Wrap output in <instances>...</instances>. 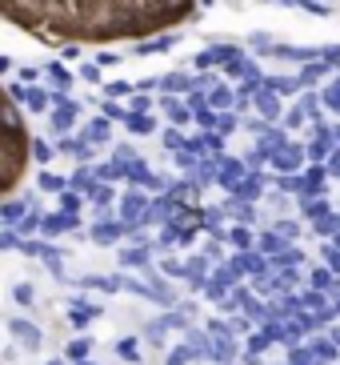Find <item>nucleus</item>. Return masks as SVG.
<instances>
[{
    "mask_svg": "<svg viewBox=\"0 0 340 365\" xmlns=\"http://www.w3.org/2000/svg\"><path fill=\"white\" fill-rule=\"evenodd\" d=\"M213 0H0V21L41 44L149 41L192 21Z\"/></svg>",
    "mask_w": 340,
    "mask_h": 365,
    "instance_id": "nucleus-1",
    "label": "nucleus"
},
{
    "mask_svg": "<svg viewBox=\"0 0 340 365\" xmlns=\"http://www.w3.org/2000/svg\"><path fill=\"white\" fill-rule=\"evenodd\" d=\"M32 165V133L21 101L0 85V197H9L24 181Z\"/></svg>",
    "mask_w": 340,
    "mask_h": 365,
    "instance_id": "nucleus-2",
    "label": "nucleus"
},
{
    "mask_svg": "<svg viewBox=\"0 0 340 365\" xmlns=\"http://www.w3.org/2000/svg\"><path fill=\"white\" fill-rule=\"evenodd\" d=\"M9 93H12L16 101H21V108H28V113H48V105H53V88H36V85H12Z\"/></svg>",
    "mask_w": 340,
    "mask_h": 365,
    "instance_id": "nucleus-3",
    "label": "nucleus"
},
{
    "mask_svg": "<svg viewBox=\"0 0 340 365\" xmlns=\"http://www.w3.org/2000/svg\"><path fill=\"white\" fill-rule=\"evenodd\" d=\"M236 56H245V48H236V44H216V48H204V53L196 56V65L201 68H224L228 61H236Z\"/></svg>",
    "mask_w": 340,
    "mask_h": 365,
    "instance_id": "nucleus-4",
    "label": "nucleus"
},
{
    "mask_svg": "<svg viewBox=\"0 0 340 365\" xmlns=\"http://www.w3.org/2000/svg\"><path fill=\"white\" fill-rule=\"evenodd\" d=\"M309 157V149H300V145H280V149H272V165H277L280 173H292V169H300V161Z\"/></svg>",
    "mask_w": 340,
    "mask_h": 365,
    "instance_id": "nucleus-5",
    "label": "nucleus"
},
{
    "mask_svg": "<svg viewBox=\"0 0 340 365\" xmlns=\"http://www.w3.org/2000/svg\"><path fill=\"white\" fill-rule=\"evenodd\" d=\"M253 105L260 108V117H265V120H277L280 113H285V105H280V97H277V93H272L268 85H265V88H260V93L253 97Z\"/></svg>",
    "mask_w": 340,
    "mask_h": 365,
    "instance_id": "nucleus-6",
    "label": "nucleus"
},
{
    "mask_svg": "<svg viewBox=\"0 0 340 365\" xmlns=\"http://www.w3.org/2000/svg\"><path fill=\"white\" fill-rule=\"evenodd\" d=\"M324 76H332V65H329V61H309V65L297 73V81H300V88H312V85H320Z\"/></svg>",
    "mask_w": 340,
    "mask_h": 365,
    "instance_id": "nucleus-7",
    "label": "nucleus"
},
{
    "mask_svg": "<svg viewBox=\"0 0 340 365\" xmlns=\"http://www.w3.org/2000/svg\"><path fill=\"white\" fill-rule=\"evenodd\" d=\"M156 105L164 108V113H169L172 125H188V120H192V108H188V105H181V97H169V93H164V97H156Z\"/></svg>",
    "mask_w": 340,
    "mask_h": 365,
    "instance_id": "nucleus-8",
    "label": "nucleus"
},
{
    "mask_svg": "<svg viewBox=\"0 0 340 365\" xmlns=\"http://www.w3.org/2000/svg\"><path fill=\"white\" fill-rule=\"evenodd\" d=\"M12 337H16L24 349H41V329H36L32 322H24V317H16V322H12Z\"/></svg>",
    "mask_w": 340,
    "mask_h": 365,
    "instance_id": "nucleus-9",
    "label": "nucleus"
},
{
    "mask_svg": "<svg viewBox=\"0 0 340 365\" xmlns=\"http://www.w3.org/2000/svg\"><path fill=\"white\" fill-rule=\"evenodd\" d=\"M208 105H213L216 113H224L228 105H236V88H228L224 81H213V88H208Z\"/></svg>",
    "mask_w": 340,
    "mask_h": 365,
    "instance_id": "nucleus-10",
    "label": "nucleus"
},
{
    "mask_svg": "<svg viewBox=\"0 0 340 365\" xmlns=\"http://www.w3.org/2000/svg\"><path fill=\"white\" fill-rule=\"evenodd\" d=\"M128 133H132V137H149V133H156V117H152V113H128Z\"/></svg>",
    "mask_w": 340,
    "mask_h": 365,
    "instance_id": "nucleus-11",
    "label": "nucleus"
},
{
    "mask_svg": "<svg viewBox=\"0 0 340 365\" xmlns=\"http://www.w3.org/2000/svg\"><path fill=\"white\" fill-rule=\"evenodd\" d=\"M329 149H332L329 129H324V125H317V133H312V145H309V161H324V157H329Z\"/></svg>",
    "mask_w": 340,
    "mask_h": 365,
    "instance_id": "nucleus-12",
    "label": "nucleus"
},
{
    "mask_svg": "<svg viewBox=\"0 0 340 365\" xmlns=\"http://www.w3.org/2000/svg\"><path fill=\"white\" fill-rule=\"evenodd\" d=\"M44 76H48V85H53L56 93H68V88H73V73H68L60 61H53V65L44 68Z\"/></svg>",
    "mask_w": 340,
    "mask_h": 365,
    "instance_id": "nucleus-13",
    "label": "nucleus"
},
{
    "mask_svg": "<svg viewBox=\"0 0 340 365\" xmlns=\"http://www.w3.org/2000/svg\"><path fill=\"white\" fill-rule=\"evenodd\" d=\"M160 88H164L169 97H176V93H192V88H196V81H192V76H184V73H169L164 81H160Z\"/></svg>",
    "mask_w": 340,
    "mask_h": 365,
    "instance_id": "nucleus-14",
    "label": "nucleus"
},
{
    "mask_svg": "<svg viewBox=\"0 0 340 365\" xmlns=\"http://www.w3.org/2000/svg\"><path fill=\"white\" fill-rule=\"evenodd\" d=\"M265 85L272 88L277 97H292V93L300 88V81H297V76H265Z\"/></svg>",
    "mask_w": 340,
    "mask_h": 365,
    "instance_id": "nucleus-15",
    "label": "nucleus"
},
{
    "mask_svg": "<svg viewBox=\"0 0 340 365\" xmlns=\"http://www.w3.org/2000/svg\"><path fill=\"white\" fill-rule=\"evenodd\" d=\"M76 225V217L73 213H56V217H44V233H64V229H73Z\"/></svg>",
    "mask_w": 340,
    "mask_h": 365,
    "instance_id": "nucleus-16",
    "label": "nucleus"
},
{
    "mask_svg": "<svg viewBox=\"0 0 340 365\" xmlns=\"http://www.w3.org/2000/svg\"><path fill=\"white\" fill-rule=\"evenodd\" d=\"M172 44H176V36L160 33L156 41H140V44H137V53H144V56H149V53H164V48H172Z\"/></svg>",
    "mask_w": 340,
    "mask_h": 365,
    "instance_id": "nucleus-17",
    "label": "nucleus"
},
{
    "mask_svg": "<svg viewBox=\"0 0 340 365\" xmlns=\"http://www.w3.org/2000/svg\"><path fill=\"white\" fill-rule=\"evenodd\" d=\"M320 101H324V108H332V113H340V76L332 81L324 93H320Z\"/></svg>",
    "mask_w": 340,
    "mask_h": 365,
    "instance_id": "nucleus-18",
    "label": "nucleus"
},
{
    "mask_svg": "<svg viewBox=\"0 0 340 365\" xmlns=\"http://www.w3.org/2000/svg\"><path fill=\"white\" fill-rule=\"evenodd\" d=\"M41 189L44 193H64L68 185H64V177H56V173H41Z\"/></svg>",
    "mask_w": 340,
    "mask_h": 365,
    "instance_id": "nucleus-19",
    "label": "nucleus"
},
{
    "mask_svg": "<svg viewBox=\"0 0 340 365\" xmlns=\"http://www.w3.org/2000/svg\"><path fill=\"white\" fill-rule=\"evenodd\" d=\"M137 85H124V81H108L105 85V97H132Z\"/></svg>",
    "mask_w": 340,
    "mask_h": 365,
    "instance_id": "nucleus-20",
    "label": "nucleus"
},
{
    "mask_svg": "<svg viewBox=\"0 0 340 365\" xmlns=\"http://www.w3.org/2000/svg\"><path fill=\"white\" fill-rule=\"evenodd\" d=\"M132 105H128V113H152V105H156V101H149V93H132Z\"/></svg>",
    "mask_w": 340,
    "mask_h": 365,
    "instance_id": "nucleus-21",
    "label": "nucleus"
},
{
    "mask_svg": "<svg viewBox=\"0 0 340 365\" xmlns=\"http://www.w3.org/2000/svg\"><path fill=\"white\" fill-rule=\"evenodd\" d=\"M0 217H4V221H21V217H24V201H4V205H0Z\"/></svg>",
    "mask_w": 340,
    "mask_h": 365,
    "instance_id": "nucleus-22",
    "label": "nucleus"
},
{
    "mask_svg": "<svg viewBox=\"0 0 340 365\" xmlns=\"http://www.w3.org/2000/svg\"><path fill=\"white\" fill-rule=\"evenodd\" d=\"M88 354H92V341H88V337L68 345V357H73V361H88Z\"/></svg>",
    "mask_w": 340,
    "mask_h": 365,
    "instance_id": "nucleus-23",
    "label": "nucleus"
},
{
    "mask_svg": "<svg viewBox=\"0 0 340 365\" xmlns=\"http://www.w3.org/2000/svg\"><path fill=\"white\" fill-rule=\"evenodd\" d=\"M88 140H108V117H96L88 125Z\"/></svg>",
    "mask_w": 340,
    "mask_h": 365,
    "instance_id": "nucleus-24",
    "label": "nucleus"
},
{
    "mask_svg": "<svg viewBox=\"0 0 340 365\" xmlns=\"http://www.w3.org/2000/svg\"><path fill=\"white\" fill-rule=\"evenodd\" d=\"M317 101H320V97L312 93V88H304V93H300V108H304V117H317V108H320Z\"/></svg>",
    "mask_w": 340,
    "mask_h": 365,
    "instance_id": "nucleus-25",
    "label": "nucleus"
},
{
    "mask_svg": "<svg viewBox=\"0 0 340 365\" xmlns=\"http://www.w3.org/2000/svg\"><path fill=\"white\" fill-rule=\"evenodd\" d=\"M117 354L124 357V361H140V345L132 341V337H128V341H120V345H117Z\"/></svg>",
    "mask_w": 340,
    "mask_h": 365,
    "instance_id": "nucleus-26",
    "label": "nucleus"
},
{
    "mask_svg": "<svg viewBox=\"0 0 340 365\" xmlns=\"http://www.w3.org/2000/svg\"><path fill=\"white\" fill-rule=\"evenodd\" d=\"M60 209H64V213H76V209H80V197H76V189H64V193H60Z\"/></svg>",
    "mask_w": 340,
    "mask_h": 365,
    "instance_id": "nucleus-27",
    "label": "nucleus"
},
{
    "mask_svg": "<svg viewBox=\"0 0 340 365\" xmlns=\"http://www.w3.org/2000/svg\"><path fill=\"white\" fill-rule=\"evenodd\" d=\"M96 241H105V245H108V241H117V237H120V225H96Z\"/></svg>",
    "mask_w": 340,
    "mask_h": 365,
    "instance_id": "nucleus-28",
    "label": "nucleus"
},
{
    "mask_svg": "<svg viewBox=\"0 0 340 365\" xmlns=\"http://www.w3.org/2000/svg\"><path fill=\"white\" fill-rule=\"evenodd\" d=\"M140 205H144V197H140V193H124V217H137Z\"/></svg>",
    "mask_w": 340,
    "mask_h": 365,
    "instance_id": "nucleus-29",
    "label": "nucleus"
},
{
    "mask_svg": "<svg viewBox=\"0 0 340 365\" xmlns=\"http://www.w3.org/2000/svg\"><path fill=\"white\" fill-rule=\"evenodd\" d=\"M233 129H236V117H233V113H216V133L224 137V133H233Z\"/></svg>",
    "mask_w": 340,
    "mask_h": 365,
    "instance_id": "nucleus-30",
    "label": "nucleus"
},
{
    "mask_svg": "<svg viewBox=\"0 0 340 365\" xmlns=\"http://www.w3.org/2000/svg\"><path fill=\"white\" fill-rule=\"evenodd\" d=\"M164 145H169V149H184L188 137H181V129H164Z\"/></svg>",
    "mask_w": 340,
    "mask_h": 365,
    "instance_id": "nucleus-31",
    "label": "nucleus"
},
{
    "mask_svg": "<svg viewBox=\"0 0 340 365\" xmlns=\"http://www.w3.org/2000/svg\"><path fill=\"white\" fill-rule=\"evenodd\" d=\"M100 108H105V117H108V120H128V108L112 105V101H105V105H100Z\"/></svg>",
    "mask_w": 340,
    "mask_h": 365,
    "instance_id": "nucleus-32",
    "label": "nucleus"
},
{
    "mask_svg": "<svg viewBox=\"0 0 340 365\" xmlns=\"http://www.w3.org/2000/svg\"><path fill=\"white\" fill-rule=\"evenodd\" d=\"M80 76H85L88 85H100V68L96 65H80Z\"/></svg>",
    "mask_w": 340,
    "mask_h": 365,
    "instance_id": "nucleus-33",
    "label": "nucleus"
},
{
    "mask_svg": "<svg viewBox=\"0 0 340 365\" xmlns=\"http://www.w3.org/2000/svg\"><path fill=\"white\" fill-rule=\"evenodd\" d=\"M12 297L21 301V305H32V285H16V289H12Z\"/></svg>",
    "mask_w": 340,
    "mask_h": 365,
    "instance_id": "nucleus-34",
    "label": "nucleus"
},
{
    "mask_svg": "<svg viewBox=\"0 0 340 365\" xmlns=\"http://www.w3.org/2000/svg\"><path fill=\"white\" fill-rule=\"evenodd\" d=\"M32 157H36V161H48L53 153H48V145H41V140H32Z\"/></svg>",
    "mask_w": 340,
    "mask_h": 365,
    "instance_id": "nucleus-35",
    "label": "nucleus"
},
{
    "mask_svg": "<svg viewBox=\"0 0 340 365\" xmlns=\"http://www.w3.org/2000/svg\"><path fill=\"white\" fill-rule=\"evenodd\" d=\"M300 120H304V108H292V113L285 117V125H288V129H297Z\"/></svg>",
    "mask_w": 340,
    "mask_h": 365,
    "instance_id": "nucleus-36",
    "label": "nucleus"
},
{
    "mask_svg": "<svg viewBox=\"0 0 340 365\" xmlns=\"http://www.w3.org/2000/svg\"><path fill=\"white\" fill-rule=\"evenodd\" d=\"M21 81L24 85H36L41 81V68H21Z\"/></svg>",
    "mask_w": 340,
    "mask_h": 365,
    "instance_id": "nucleus-37",
    "label": "nucleus"
},
{
    "mask_svg": "<svg viewBox=\"0 0 340 365\" xmlns=\"http://www.w3.org/2000/svg\"><path fill=\"white\" fill-rule=\"evenodd\" d=\"M36 225H41V217H24V225H21V233H36Z\"/></svg>",
    "mask_w": 340,
    "mask_h": 365,
    "instance_id": "nucleus-38",
    "label": "nucleus"
},
{
    "mask_svg": "<svg viewBox=\"0 0 340 365\" xmlns=\"http://www.w3.org/2000/svg\"><path fill=\"white\" fill-rule=\"evenodd\" d=\"M12 245H16V237H12V233H0V249H12Z\"/></svg>",
    "mask_w": 340,
    "mask_h": 365,
    "instance_id": "nucleus-39",
    "label": "nucleus"
},
{
    "mask_svg": "<svg viewBox=\"0 0 340 365\" xmlns=\"http://www.w3.org/2000/svg\"><path fill=\"white\" fill-rule=\"evenodd\" d=\"M184 361H188V354H184V349H176V354H172V361H169V365H184Z\"/></svg>",
    "mask_w": 340,
    "mask_h": 365,
    "instance_id": "nucleus-40",
    "label": "nucleus"
},
{
    "mask_svg": "<svg viewBox=\"0 0 340 365\" xmlns=\"http://www.w3.org/2000/svg\"><path fill=\"white\" fill-rule=\"evenodd\" d=\"M272 4H280V9H300V0H272Z\"/></svg>",
    "mask_w": 340,
    "mask_h": 365,
    "instance_id": "nucleus-41",
    "label": "nucleus"
},
{
    "mask_svg": "<svg viewBox=\"0 0 340 365\" xmlns=\"http://www.w3.org/2000/svg\"><path fill=\"white\" fill-rule=\"evenodd\" d=\"M9 68H12V61H9V56H0V76L9 73Z\"/></svg>",
    "mask_w": 340,
    "mask_h": 365,
    "instance_id": "nucleus-42",
    "label": "nucleus"
},
{
    "mask_svg": "<svg viewBox=\"0 0 340 365\" xmlns=\"http://www.w3.org/2000/svg\"><path fill=\"white\" fill-rule=\"evenodd\" d=\"M329 261H332V269H336V273H340V253H332Z\"/></svg>",
    "mask_w": 340,
    "mask_h": 365,
    "instance_id": "nucleus-43",
    "label": "nucleus"
},
{
    "mask_svg": "<svg viewBox=\"0 0 340 365\" xmlns=\"http://www.w3.org/2000/svg\"><path fill=\"white\" fill-rule=\"evenodd\" d=\"M85 365H88V361H85Z\"/></svg>",
    "mask_w": 340,
    "mask_h": 365,
    "instance_id": "nucleus-44",
    "label": "nucleus"
}]
</instances>
